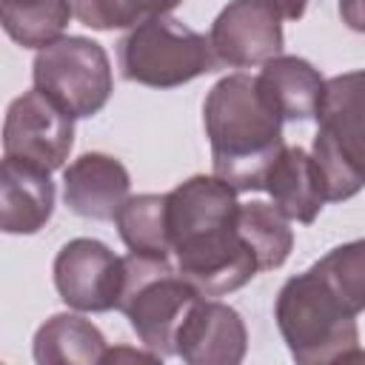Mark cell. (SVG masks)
<instances>
[{
  "instance_id": "obj_1",
  "label": "cell",
  "mask_w": 365,
  "mask_h": 365,
  "mask_svg": "<svg viewBox=\"0 0 365 365\" xmlns=\"http://www.w3.org/2000/svg\"><path fill=\"white\" fill-rule=\"evenodd\" d=\"M165 208L177 271L202 297L231 294L259 271L237 228V191L225 180L197 174L165 194Z\"/></svg>"
},
{
  "instance_id": "obj_18",
  "label": "cell",
  "mask_w": 365,
  "mask_h": 365,
  "mask_svg": "<svg viewBox=\"0 0 365 365\" xmlns=\"http://www.w3.org/2000/svg\"><path fill=\"white\" fill-rule=\"evenodd\" d=\"M117 228L128 251L145 257H168L171 237H168V211L165 194H137L123 202L117 211Z\"/></svg>"
},
{
  "instance_id": "obj_10",
  "label": "cell",
  "mask_w": 365,
  "mask_h": 365,
  "mask_svg": "<svg viewBox=\"0 0 365 365\" xmlns=\"http://www.w3.org/2000/svg\"><path fill=\"white\" fill-rule=\"evenodd\" d=\"M282 17L268 0H231L211 26V48L220 63L259 66L282 48Z\"/></svg>"
},
{
  "instance_id": "obj_13",
  "label": "cell",
  "mask_w": 365,
  "mask_h": 365,
  "mask_svg": "<svg viewBox=\"0 0 365 365\" xmlns=\"http://www.w3.org/2000/svg\"><path fill=\"white\" fill-rule=\"evenodd\" d=\"M51 171L3 157L0 168V225L6 234H34L54 211Z\"/></svg>"
},
{
  "instance_id": "obj_5",
  "label": "cell",
  "mask_w": 365,
  "mask_h": 365,
  "mask_svg": "<svg viewBox=\"0 0 365 365\" xmlns=\"http://www.w3.org/2000/svg\"><path fill=\"white\" fill-rule=\"evenodd\" d=\"M125 282L117 311H123L140 336V342L157 356L174 354V339L188 308L202 297L180 271L171 268L168 257L128 254Z\"/></svg>"
},
{
  "instance_id": "obj_20",
  "label": "cell",
  "mask_w": 365,
  "mask_h": 365,
  "mask_svg": "<svg viewBox=\"0 0 365 365\" xmlns=\"http://www.w3.org/2000/svg\"><path fill=\"white\" fill-rule=\"evenodd\" d=\"M311 268L322 277V282L339 297L348 311H365V240L331 248Z\"/></svg>"
},
{
  "instance_id": "obj_17",
  "label": "cell",
  "mask_w": 365,
  "mask_h": 365,
  "mask_svg": "<svg viewBox=\"0 0 365 365\" xmlns=\"http://www.w3.org/2000/svg\"><path fill=\"white\" fill-rule=\"evenodd\" d=\"M68 17H74L68 0H0L3 29L23 48H43L60 40Z\"/></svg>"
},
{
  "instance_id": "obj_19",
  "label": "cell",
  "mask_w": 365,
  "mask_h": 365,
  "mask_svg": "<svg viewBox=\"0 0 365 365\" xmlns=\"http://www.w3.org/2000/svg\"><path fill=\"white\" fill-rule=\"evenodd\" d=\"M237 228L242 240L251 245L259 271L279 268L291 248H294V231L288 228V217L268 202H245L237 211Z\"/></svg>"
},
{
  "instance_id": "obj_23",
  "label": "cell",
  "mask_w": 365,
  "mask_h": 365,
  "mask_svg": "<svg viewBox=\"0 0 365 365\" xmlns=\"http://www.w3.org/2000/svg\"><path fill=\"white\" fill-rule=\"evenodd\" d=\"M274 9H277V14L279 17H285V20H299L302 14H305V6H308V0H268Z\"/></svg>"
},
{
  "instance_id": "obj_21",
  "label": "cell",
  "mask_w": 365,
  "mask_h": 365,
  "mask_svg": "<svg viewBox=\"0 0 365 365\" xmlns=\"http://www.w3.org/2000/svg\"><path fill=\"white\" fill-rule=\"evenodd\" d=\"M182 0H68L71 14L97 31L134 29L151 17L174 11Z\"/></svg>"
},
{
  "instance_id": "obj_9",
  "label": "cell",
  "mask_w": 365,
  "mask_h": 365,
  "mask_svg": "<svg viewBox=\"0 0 365 365\" xmlns=\"http://www.w3.org/2000/svg\"><path fill=\"white\" fill-rule=\"evenodd\" d=\"M125 262L100 240L77 237L54 259V285L60 299L74 311H111L120 305Z\"/></svg>"
},
{
  "instance_id": "obj_12",
  "label": "cell",
  "mask_w": 365,
  "mask_h": 365,
  "mask_svg": "<svg viewBox=\"0 0 365 365\" xmlns=\"http://www.w3.org/2000/svg\"><path fill=\"white\" fill-rule=\"evenodd\" d=\"M128 171L120 160L91 151L77 157L63 174L66 205L86 220H117V211L128 200Z\"/></svg>"
},
{
  "instance_id": "obj_15",
  "label": "cell",
  "mask_w": 365,
  "mask_h": 365,
  "mask_svg": "<svg viewBox=\"0 0 365 365\" xmlns=\"http://www.w3.org/2000/svg\"><path fill=\"white\" fill-rule=\"evenodd\" d=\"M265 191L288 220L305 225L314 222L322 205L328 202L319 168L314 157L302 148H282L265 177Z\"/></svg>"
},
{
  "instance_id": "obj_2",
  "label": "cell",
  "mask_w": 365,
  "mask_h": 365,
  "mask_svg": "<svg viewBox=\"0 0 365 365\" xmlns=\"http://www.w3.org/2000/svg\"><path fill=\"white\" fill-rule=\"evenodd\" d=\"M202 123L214 174L234 191H259L282 154V117L262 97L257 77L228 74L205 97Z\"/></svg>"
},
{
  "instance_id": "obj_16",
  "label": "cell",
  "mask_w": 365,
  "mask_h": 365,
  "mask_svg": "<svg viewBox=\"0 0 365 365\" xmlns=\"http://www.w3.org/2000/svg\"><path fill=\"white\" fill-rule=\"evenodd\" d=\"M106 336L77 314H54L34 334V359L40 365H94L106 356Z\"/></svg>"
},
{
  "instance_id": "obj_8",
  "label": "cell",
  "mask_w": 365,
  "mask_h": 365,
  "mask_svg": "<svg viewBox=\"0 0 365 365\" xmlns=\"http://www.w3.org/2000/svg\"><path fill=\"white\" fill-rule=\"evenodd\" d=\"M71 145H74V117L40 88L20 94L9 106L3 125L6 157L54 171L68 160Z\"/></svg>"
},
{
  "instance_id": "obj_4",
  "label": "cell",
  "mask_w": 365,
  "mask_h": 365,
  "mask_svg": "<svg viewBox=\"0 0 365 365\" xmlns=\"http://www.w3.org/2000/svg\"><path fill=\"white\" fill-rule=\"evenodd\" d=\"M311 157L328 202L365 188V68L325 80Z\"/></svg>"
},
{
  "instance_id": "obj_14",
  "label": "cell",
  "mask_w": 365,
  "mask_h": 365,
  "mask_svg": "<svg viewBox=\"0 0 365 365\" xmlns=\"http://www.w3.org/2000/svg\"><path fill=\"white\" fill-rule=\"evenodd\" d=\"M257 86L268 100V106L282 120H314L319 114L325 80L302 57H291V54L271 57L268 63H262Z\"/></svg>"
},
{
  "instance_id": "obj_22",
  "label": "cell",
  "mask_w": 365,
  "mask_h": 365,
  "mask_svg": "<svg viewBox=\"0 0 365 365\" xmlns=\"http://www.w3.org/2000/svg\"><path fill=\"white\" fill-rule=\"evenodd\" d=\"M339 14L348 29L365 31V0H339Z\"/></svg>"
},
{
  "instance_id": "obj_3",
  "label": "cell",
  "mask_w": 365,
  "mask_h": 365,
  "mask_svg": "<svg viewBox=\"0 0 365 365\" xmlns=\"http://www.w3.org/2000/svg\"><path fill=\"white\" fill-rule=\"evenodd\" d=\"M277 325L291 356L302 365L365 359L356 314L339 302L314 268L291 277L279 288Z\"/></svg>"
},
{
  "instance_id": "obj_6",
  "label": "cell",
  "mask_w": 365,
  "mask_h": 365,
  "mask_svg": "<svg viewBox=\"0 0 365 365\" xmlns=\"http://www.w3.org/2000/svg\"><path fill=\"white\" fill-rule=\"evenodd\" d=\"M217 54L211 40L163 14L128 31L120 43V66L131 83L151 88H174L211 71Z\"/></svg>"
},
{
  "instance_id": "obj_11",
  "label": "cell",
  "mask_w": 365,
  "mask_h": 365,
  "mask_svg": "<svg viewBox=\"0 0 365 365\" xmlns=\"http://www.w3.org/2000/svg\"><path fill=\"white\" fill-rule=\"evenodd\" d=\"M248 348L242 317L214 299H197L182 317L174 339V354L188 365H237Z\"/></svg>"
},
{
  "instance_id": "obj_7",
  "label": "cell",
  "mask_w": 365,
  "mask_h": 365,
  "mask_svg": "<svg viewBox=\"0 0 365 365\" xmlns=\"http://www.w3.org/2000/svg\"><path fill=\"white\" fill-rule=\"evenodd\" d=\"M34 88L48 94L71 117L97 114L114 88L111 63L100 43L86 37H60L34 57Z\"/></svg>"
}]
</instances>
